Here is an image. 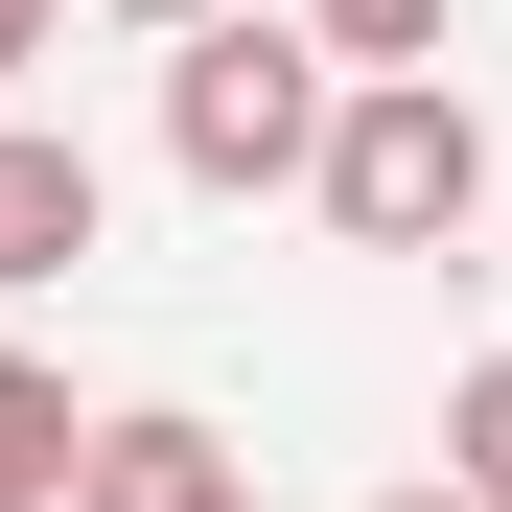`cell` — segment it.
Segmentation results:
<instances>
[{
    "label": "cell",
    "instance_id": "6da1fadb",
    "mask_svg": "<svg viewBox=\"0 0 512 512\" xmlns=\"http://www.w3.org/2000/svg\"><path fill=\"white\" fill-rule=\"evenodd\" d=\"M303 187H326L350 256H466V210H489V117L443 94V70H350L326 140H303Z\"/></svg>",
    "mask_w": 512,
    "mask_h": 512
},
{
    "label": "cell",
    "instance_id": "7a4b0ae2",
    "mask_svg": "<svg viewBox=\"0 0 512 512\" xmlns=\"http://www.w3.org/2000/svg\"><path fill=\"white\" fill-rule=\"evenodd\" d=\"M326 94H350V70H326L303 24H233V0H210V24H163V163H187V187H303V140H326Z\"/></svg>",
    "mask_w": 512,
    "mask_h": 512
},
{
    "label": "cell",
    "instance_id": "3957f363",
    "mask_svg": "<svg viewBox=\"0 0 512 512\" xmlns=\"http://www.w3.org/2000/svg\"><path fill=\"white\" fill-rule=\"evenodd\" d=\"M47 512H233V443L210 419H70V489Z\"/></svg>",
    "mask_w": 512,
    "mask_h": 512
},
{
    "label": "cell",
    "instance_id": "277c9868",
    "mask_svg": "<svg viewBox=\"0 0 512 512\" xmlns=\"http://www.w3.org/2000/svg\"><path fill=\"white\" fill-rule=\"evenodd\" d=\"M70 256H94V140L0 117V280H70Z\"/></svg>",
    "mask_w": 512,
    "mask_h": 512
},
{
    "label": "cell",
    "instance_id": "5b68a950",
    "mask_svg": "<svg viewBox=\"0 0 512 512\" xmlns=\"http://www.w3.org/2000/svg\"><path fill=\"white\" fill-rule=\"evenodd\" d=\"M47 489H70V373L0 350V512H47Z\"/></svg>",
    "mask_w": 512,
    "mask_h": 512
},
{
    "label": "cell",
    "instance_id": "8992f818",
    "mask_svg": "<svg viewBox=\"0 0 512 512\" xmlns=\"http://www.w3.org/2000/svg\"><path fill=\"white\" fill-rule=\"evenodd\" d=\"M326 70H443V0H280Z\"/></svg>",
    "mask_w": 512,
    "mask_h": 512
},
{
    "label": "cell",
    "instance_id": "52a82bcc",
    "mask_svg": "<svg viewBox=\"0 0 512 512\" xmlns=\"http://www.w3.org/2000/svg\"><path fill=\"white\" fill-rule=\"evenodd\" d=\"M443 489H466V512H512V350L443 396Z\"/></svg>",
    "mask_w": 512,
    "mask_h": 512
},
{
    "label": "cell",
    "instance_id": "ba28073f",
    "mask_svg": "<svg viewBox=\"0 0 512 512\" xmlns=\"http://www.w3.org/2000/svg\"><path fill=\"white\" fill-rule=\"evenodd\" d=\"M47 24H70V0H0V70H24V47H47Z\"/></svg>",
    "mask_w": 512,
    "mask_h": 512
},
{
    "label": "cell",
    "instance_id": "9c48e42d",
    "mask_svg": "<svg viewBox=\"0 0 512 512\" xmlns=\"http://www.w3.org/2000/svg\"><path fill=\"white\" fill-rule=\"evenodd\" d=\"M117 24H210V0H117Z\"/></svg>",
    "mask_w": 512,
    "mask_h": 512
},
{
    "label": "cell",
    "instance_id": "30bf717a",
    "mask_svg": "<svg viewBox=\"0 0 512 512\" xmlns=\"http://www.w3.org/2000/svg\"><path fill=\"white\" fill-rule=\"evenodd\" d=\"M396 512H466V489H396Z\"/></svg>",
    "mask_w": 512,
    "mask_h": 512
},
{
    "label": "cell",
    "instance_id": "8fae6325",
    "mask_svg": "<svg viewBox=\"0 0 512 512\" xmlns=\"http://www.w3.org/2000/svg\"><path fill=\"white\" fill-rule=\"evenodd\" d=\"M233 512H256V489H233Z\"/></svg>",
    "mask_w": 512,
    "mask_h": 512
}]
</instances>
